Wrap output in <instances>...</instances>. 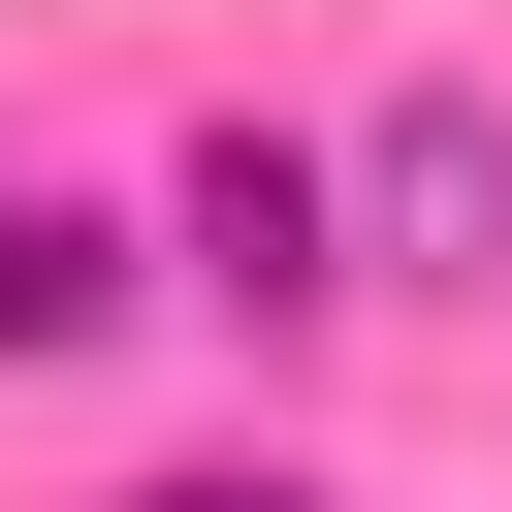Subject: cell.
I'll use <instances>...</instances> for the list:
<instances>
[{"label":"cell","mask_w":512,"mask_h":512,"mask_svg":"<svg viewBox=\"0 0 512 512\" xmlns=\"http://www.w3.org/2000/svg\"><path fill=\"white\" fill-rule=\"evenodd\" d=\"M192 288H224V320H320V288H352V192H320L288 128H224V160H192Z\"/></svg>","instance_id":"6da1fadb"},{"label":"cell","mask_w":512,"mask_h":512,"mask_svg":"<svg viewBox=\"0 0 512 512\" xmlns=\"http://www.w3.org/2000/svg\"><path fill=\"white\" fill-rule=\"evenodd\" d=\"M480 224H512V128H480V96H416V128H384V256H352V288H512Z\"/></svg>","instance_id":"7a4b0ae2"},{"label":"cell","mask_w":512,"mask_h":512,"mask_svg":"<svg viewBox=\"0 0 512 512\" xmlns=\"http://www.w3.org/2000/svg\"><path fill=\"white\" fill-rule=\"evenodd\" d=\"M96 320H128V224L96 192H0V352H96Z\"/></svg>","instance_id":"3957f363"},{"label":"cell","mask_w":512,"mask_h":512,"mask_svg":"<svg viewBox=\"0 0 512 512\" xmlns=\"http://www.w3.org/2000/svg\"><path fill=\"white\" fill-rule=\"evenodd\" d=\"M128 512H320V480H288V448H256V480H128Z\"/></svg>","instance_id":"277c9868"}]
</instances>
